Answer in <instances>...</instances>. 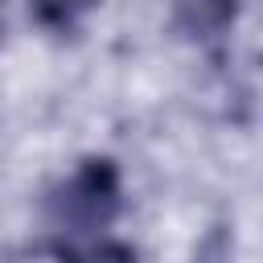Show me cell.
<instances>
[{"mask_svg":"<svg viewBox=\"0 0 263 263\" xmlns=\"http://www.w3.org/2000/svg\"><path fill=\"white\" fill-rule=\"evenodd\" d=\"M115 201H119V181H115V168L107 160H90L86 168H78L70 177V185L58 193L53 201V214H58V226L70 230V234H95L111 222L115 214Z\"/></svg>","mask_w":263,"mask_h":263,"instance_id":"cell-1","label":"cell"},{"mask_svg":"<svg viewBox=\"0 0 263 263\" xmlns=\"http://www.w3.org/2000/svg\"><path fill=\"white\" fill-rule=\"evenodd\" d=\"M86 4H90V0H33L37 16H41L45 25H74V21L86 12Z\"/></svg>","mask_w":263,"mask_h":263,"instance_id":"cell-2","label":"cell"},{"mask_svg":"<svg viewBox=\"0 0 263 263\" xmlns=\"http://www.w3.org/2000/svg\"><path fill=\"white\" fill-rule=\"evenodd\" d=\"M185 8L193 12V25L197 29H222V21L230 12L226 0H185Z\"/></svg>","mask_w":263,"mask_h":263,"instance_id":"cell-3","label":"cell"}]
</instances>
